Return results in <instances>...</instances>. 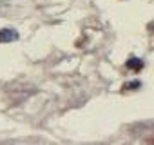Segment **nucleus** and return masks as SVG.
Masks as SVG:
<instances>
[{
    "label": "nucleus",
    "instance_id": "f257e3e1",
    "mask_svg": "<svg viewBox=\"0 0 154 145\" xmlns=\"http://www.w3.org/2000/svg\"><path fill=\"white\" fill-rule=\"evenodd\" d=\"M15 40H18V33L15 29H9V27L0 29V44H8V42H15Z\"/></svg>",
    "mask_w": 154,
    "mask_h": 145
},
{
    "label": "nucleus",
    "instance_id": "f03ea898",
    "mask_svg": "<svg viewBox=\"0 0 154 145\" xmlns=\"http://www.w3.org/2000/svg\"><path fill=\"white\" fill-rule=\"evenodd\" d=\"M125 67L131 69V71H141L143 69V60L136 58V56H131L127 62H125Z\"/></svg>",
    "mask_w": 154,
    "mask_h": 145
},
{
    "label": "nucleus",
    "instance_id": "7ed1b4c3",
    "mask_svg": "<svg viewBox=\"0 0 154 145\" xmlns=\"http://www.w3.org/2000/svg\"><path fill=\"white\" fill-rule=\"evenodd\" d=\"M140 87H141V82H138V80H134V82H127V84L123 85L125 91H132V89H140Z\"/></svg>",
    "mask_w": 154,
    "mask_h": 145
}]
</instances>
